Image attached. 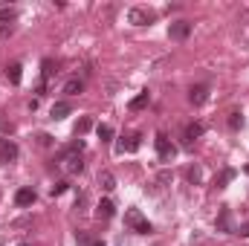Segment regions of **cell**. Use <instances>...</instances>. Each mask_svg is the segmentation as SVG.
Returning <instances> with one entry per match:
<instances>
[{
	"label": "cell",
	"mask_w": 249,
	"mask_h": 246,
	"mask_svg": "<svg viewBox=\"0 0 249 246\" xmlns=\"http://www.w3.org/2000/svg\"><path fill=\"white\" fill-rule=\"evenodd\" d=\"M124 226L133 229V232H139V235H148V232H151V223L142 217L139 209H127V211H124Z\"/></svg>",
	"instance_id": "cell-1"
},
{
	"label": "cell",
	"mask_w": 249,
	"mask_h": 246,
	"mask_svg": "<svg viewBox=\"0 0 249 246\" xmlns=\"http://www.w3.org/2000/svg\"><path fill=\"white\" fill-rule=\"evenodd\" d=\"M157 157H160L162 162H171V159L177 157V148L171 145V139H168L165 133H157Z\"/></svg>",
	"instance_id": "cell-2"
},
{
	"label": "cell",
	"mask_w": 249,
	"mask_h": 246,
	"mask_svg": "<svg viewBox=\"0 0 249 246\" xmlns=\"http://www.w3.org/2000/svg\"><path fill=\"white\" fill-rule=\"evenodd\" d=\"M75 151H81V142H78V145H72V148L64 154V168H67L70 174H81V168H84L81 154H75Z\"/></svg>",
	"instance_id": "cell-3"
},
{
	"label": "cell",
	"mask_w": 249,
	"mask_h": 246,
	"mask_svg": "<svg viewBox=\"0 0 249 246\" xmlns=\"http://www.w3.org/2000/svg\"><path fill=\"white\" fill-rule=\"evenodd\" d=\"M127 20L133 23V26H148V23H154L157 20V12H151V9H130L127 12Z\"/></svg>",
	"instance_id": "cell-4"
},
{
	"label": "cell",
	"mask_w": 249,
	"mask_h": 246,
	"mask_svg": "<svg viewBox=\"0 0 249 246\" xmlns=\"http://www.w3.org/2000/svg\"><path fill=\"white\" fill-rule=\"evenodd\" d=\"M188 35H191V23H188V20H174V23L168 26V38H171V41H186Z\"/></svg>",
	"instance_id": "cell-5"
},
{
	"label": "cell",
	"mask_w": 249,
	"mask_h": 246,
	"mask_svg": "<svg viewBox=\"0 0 249 246\" xmlns=\"http://www.w3.org/2000/svg\"><path fill=\"white\" fill-rule=\"evenodd\" d=\"M18 145L12 142V139H6V136H0V162H15L18 159Z\"/></svg>",
	"instance_id": "cell-6"
},
{
	"label": "cell",
	"mask_w": 249,
	"mask_h": 246,
	"mask_svg": "<svg viewBox=\"0 0 249 246\" xmlns=\"http://www.w3.org/2000/svg\"><path fill=\"white\" fill-rule=\"evenodd\" d=\"M214 229L217 232H235V223H232V209H220V214H217V220H214Z\"/></svg>",
	"instance_id": "cell-7"
},
{
	"label": "cell",
	"mask_w": 249,
	"mask_h": 246,
	"mask_svg": "<svg viewBox=\"0 0 249 246\" xmlns=\"http://www.w3.org/2000/svg\"><path fill=\"white\" fill-rule=\"evenodd\" d=\"M139 133H127V136H122V142L116 145V151L119 154H133V151H139Z\"/></svg>",
	"instance_id": "cell-8"
},
{
	"label": "cell",
	"mask_w": 249,
	"mask_h": 246,
	"mask_svg": "<svg viewBox=\"0 0 249 246\" xmlns=\"http://www.w3.org/2000/svg\"><path fill=\"white\" fill-rule=\"evenodd\" d=\"M206 99H209V87H206V84H197V87L188 90V102H191V105H203Z\"/></svg>",
	"instance_id": "cell-9"
},
{
	"label": "cell",
	"mask_w": 249,
	"mask_h": 246,
	"mask_svg": "<svg viewBox=\"0 0 249 246\" xmlns=\"http://www.w3.org/2000/svg\"><path fill=\"white\" fill-rule=\"evenodd\" d=\"M116 214V206H113V200H102L99 206H96V217H102V220H110Z\"/></svg>",
	"instance_id": "cell-10"
},
{
	"label": "cell",
	"mask_w": 249,
	"mask_h": 246,
	"mask_svg": "<svg viewBox=\"0 0 249 246\" xmlns=\"http://www.w3.org/2000/svg\"><path fill=\"white\" fill-rule=\"evenodd\" d=\"M81 90H84V81H81L78 75H75V78H67V81H64V93H67V96H78Z\"/></svg>",
	"instance_id": "cell-11"
},
{
	"label": "cell",
	"mask_w": 249,
	"mask_h": 246,
	"mask_svg": "<svg viewBox=\"0 0 249 246\" xmlns=\"http://www.w3.org/2000/svg\"><path fill=\"white\" fill-rule=\"evenodd\" d=\"M15 203H18L20 209H23V206H32V203H35V191H32V188H20V191L15 194Z\"/></svg>",
	"instance_id": "cell-12"
},
{
	"label": "cell",
	"mask_w": 249,
	"mask_h": 246,
	"mask_svg": "<svg viewBox=\"0 0 249 246\" xmlns=\"http://www.w3.org/2000/svg\"><path fill=\"white\" fill-rule=\"evenodd\" d=\"M75 244L78 246H105V241L102 238H93L87 232H75Z\"/></svg>",
	"instance_id": "cell-13"
},
{
	"label": "cell",
	"mask_w": 249,
	"mask_h": 246,
	"mask_svg": "<svg viewBox=\"0 0 249 246\" xmlns=\"http://www.w3.org/2000/svg\"><path fill=\"white\" fill-rule=\"evenodd\" d=\"M148 102H151V93L145 90V93H139L136 99H130V105H127V107L136 113V110H145V107H148Z\"/></svg>",
	"instance_id": "cell-14"
},
{
	"label": "cell",
	"mask_w": 249,
	"mask_h": 246,
	"mask_svg": "<svg viewBox=\"0 0 249 246\" xmlns=\"http://www.w3.org/2000/svg\"><path fill=\"white\" fill-rule=\"evenodd\" d=\"M70 110H72V105H70V102H55V105H53V110H50V116H53V119H64Z\"/></svg>",
	"instance_id": "cell-15"
},
{
	"label": "cell",
	"mask_w": 249,
	"mask_h": 246,
	"mask_svg": "<svg viewBox=\"0 0 249 246\" xmlns=\"http://www.w3.org/2000/svg\"><path fill=\"white\" fill-rule=\"evenodd\" d=\"M203 130H206V124L203 122H191L186 127V142H194L197 136H203Z\"/></svg>",
	"instance_id": "cell-16"
},
{
	"label": "cell",
	"mask_w": 249,
	"mask_h": 246,
	"mask_svg": "<svg viewBox=\"0 0 249 246\" xmlns=\"http://www.w3.org/2000/svg\"><path fill=\"white\" fill-rule=\"evenodd\" d=\"M99 185H102L105 191H113V188H116V177H113L110 171H99Z\"/></svg>",
	"instance_id": "cell-17"
},
{
	"label": "cell",
	"mask_w": 249,
	"mask_h": 246,
	"mask_svg": "<svg viewBox=\"0 0 249 246\" xmlns=\"http://www.w3.org/2000/svg\"><path fill=\"white\" fill-rule=\"evenodd\" d=\"M20 64H12V67H6V78L12 81V84H20Z\"/></svg>",
	"instance_id": "cell-18"
},
{
	"label": "cell",
	"mask_w": 249,
	"mask_h": 246,
	"mask_svg": "<svg viewBox=\"0 0 249 246\" xmlns=\"http://www.w3.org/2000/svg\"><path fill=\"white\" fill-rule=\"evenodd\" d=\"M90 127H93V119H90V116L78 119V122H75V136H84V133H87Z\"/></svg>",
	"instance_id": "cell-19"
},
{
	"label": "cell",
	"mask_w": 249,
	"mask_h": 246,
	"mask_svg": "<svg viewBox=\"0 0 249 246\" xmlns=\"http://www.w3.org/2000/svg\"><path fill=\"white\" fill-rule=\"evenodd\" d=\"M96 133H99V139H102V142H110V139H113V127H110V124H99V127H96Z\"/></svg>",
	"instance_id": "cell-20"
},
{
	"label": "cell",
	"mask_w": 249,
	"mask_h": 246,
	"mask_svg": "<svg viewBox=\"0 0 249 246\" xmlns=\"http://www.w3.org/2000/svg\"><path fill=\"white\" fill-rule=\"evenodd\" d=\"M15 9L12 6H0V23H9V20H15Z\"/></svg>",
	"instance_id": "cell-21"
},
{
	"label": "cell",
	"mask_w": 249,
	"mask_h": 246,
	"mask_svg": "<svg viewBox=\"0 0 249 246\" xmlns=\"http://www.w3.org/2000/svg\"><path fill=\"white\" fill-rule=\"evenodd\" d=\"M229 180H235V171H232V168H226V171H223V174L214 180V185H217V188H223V185L229 183Z\"/></svg>",
	"instance_id": "cell-22"
},
{
	"label": "cell",
	"mask_w": 249,
	"mask_h": 246,
	"mask_svg": "<svg viewBox=\"0 0 249 246\" xmlns=\"http://www.w3.org/2000/svg\"><path fill=\"white\" fill-rule=\"evenodd\" d=\"M186 177H188V183L194 185V183H200V177H203V171H200L197 165H191V168L186 171Z\"/></svg>",
	"instance_id": "cell-23"
},
{
	"label": "cell",
	"mask_w": 249,
	"mask_h": 246,
	"mask_svg": "<svg viewBox=\"0 0 249 246\" xmlns=\"http://www.w3.org/2000/svg\"><path fill=\"white\" fill-rule=\"evenodd\" d=\"M241 124H244V116H241V113H229V127H232V130H238Z\"/></svg>",
	"instance_id": "cell-24"
},
{
	"label": "cell",
	"mask_w": 249,
	"mask_h": 246,
	"mask_svg": "<svg viewBox=\"0 0 249 246\" xmlns=\"http://www.w3.org/2000/svg\"><path fill=\"white\" fill-rule=\"evenodd\" d=\"M67 185H70V183H64V180H61V183H55V185H53V197L64 194V191H67Z\"/></svg>",
	"instance_id": "cell-25"
},
{
	"label": "cell",
	"mask_w": 249,
	"mask_h": 246,
	"mask_svg": "<svg viewBox=\"0 0 249 246\" xmlns=\"http://www.w3.org/2000/svg\"><path fill=\"white\" fill-rule=\"evenodd\" d=\"M235 235H241V238H249V223L238 226V229H235Z\"/></svg>",
	"instance_id": "cell-26"
},
{
	"label": "cell",
	"mask_w": 249,
	"mask_h": 246,
	"mask_svg": "<svg viewBox=\"0 0 249 246\" xmlns=\"http://www.w3.org/2000/svg\"><path fill=\"white\" fill-rule=\"evenodd\" d=\"M12 35V23L6 26V23H0V38H9Z\"/></svg>",
	"instance_id": "cell-27"
},
{
	"label": "cell",
	"mask_w": 249,
	"mask_h": 246,
	"mask_svg": "<svg viewBox=\"0 0 249 246\" xmlns=\"http://www.w3.org/2000/svg\"><path fill=\"white\" fill-rule=\"evenodd\" d=\"M18 246H29V244H18Z\"/></svg>",
	"instance_id": "cell-28"
}]
</instances>
